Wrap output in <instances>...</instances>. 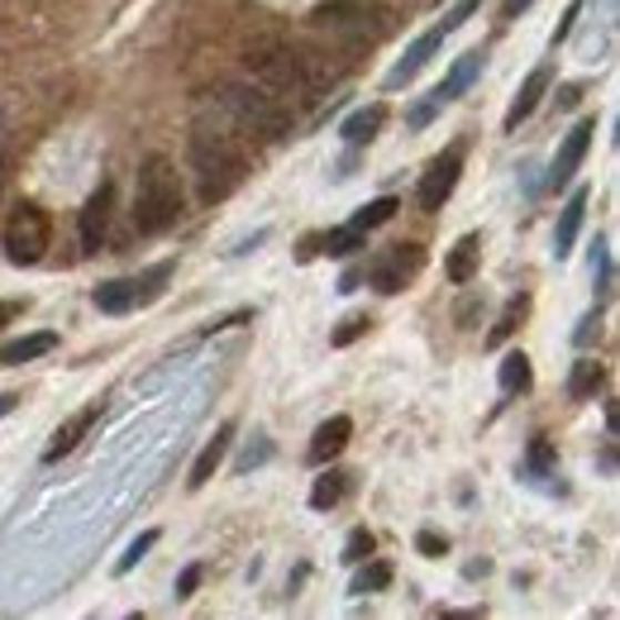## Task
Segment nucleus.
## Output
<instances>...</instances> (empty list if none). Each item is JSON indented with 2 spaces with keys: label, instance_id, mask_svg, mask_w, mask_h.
Wrapping results in <instances>:
<instances>
[{
  "label": "nucleus",
  "instance_id": "obj_13",
  "mask_svg": "<svg viewBox=\"0 0 620 620\" xmlns=\"http://www.w3.org/2000/svg\"><path fill=\"white\" fill-rule=\"evenodd\" d=\"M549 82H553V68H549V62H539V68H530V77H525L520 91H516L511 110H506V130H520V124L535 115L539 101H545V91H549Z\"/></svg>",
  "mask_w": 620,
  "mask_h": 620
},
{
  "label": "nucleus",
  "instance_id": "obj_33",
  "mask_svg": "<svg viewBox=\"0 0 620 620\" xmlns=\"http://www.w3.org/2000/svg\"><path fill=\"white\" fill-rule=\"evenodd\" d=\"M525 472H530V477H553V449H549V439H535V444H530Z\"/></svg>",
  "mask_w": 620,
  "mask_h": 620
},
{
  "label": "nucleus",
  "instance_id": "obj_41",
  "mask_svg": "<svg viewBox=\"0 0 620 620\" xmlns=\"http://www.w3.org/2000/svg\"><path fill=\"white\" fill-rule=\"evenodd\" d=\"M530 6H535V0H506V6H501V20H516V14L530 10Z\"/></svg>",
  "mask_w": 620,
  "mask_h": 620
},
{
  "label": "nucleus",
  "instance_id": "obj_2",
  "mask_svg": "<svg viewBox=\"0 0 620 620\" xmlns=\"http://www.w3.org/2000/svg\"><path fill=\"white\" fill-rule=\"evenodd\" d=\"M182 220V182L172 157L153 153L139 163L134 177V230L139 234H167Z\"/></svg>",
  "mask_w": 620,
  "mask_h": 620
},
{
  "label": "nucleus",
  "instance_id": "obj_20",
  "mask_svg": "<svg viewBox=\"0 0 620 620\" xmlns=\"http://www.w3.org/2000/svg\"><path fill=\"white\" fill-rule=\"evenodd\" d=\"M382 120H387V110H382V105H363V110H354V115L339 124V139L348 143V149H363V143L377 139Z\"/></svg>",
  "mask_w": 620,
  "mask_h": 620
},
{
  "label": "nucleus",
  "instance_id": "obj_42",
  "mask_svg": "<svg viewBox=\"0 0 620 620\" xmlns=\"http://www.w3.org/2000/svg\"><path fill=\"white\" fill-rule=\"evenodd\" d=\"M14 321V306H10V301H0V329H6Z\"/></svg>",
  "mask_w": 620,
  "mask_h": 620
},
{
  "label": "nucleus",
  "instance_id": "obj_10",
  "mask_svg": "<svg viewBox=\"0 0 620 620\" xmlns=\"http://www.w3.org/2000/svg\"><path fill=\"white\" fill-rule=\"evenodd\" d=\"M592 134H597V120H578V124H572V130L563 134L559 153H553V163H549V186H553V191L578 177L582 157H587V149H592Z\"/></svg>",
  "mask_w": 620,
  "mask_h": 620
},
{
  "label": "nucleus",
  "instance_id": "obj_29",
  "mask_svg": "<svg viewBox=\"0 0 620 620\" xmlns=\"http://www.w3.org/2000/svg\"><path fill=\"white\" fill-rule=\"evenodd\" d=\"M267 458H273V439H267V435H258V439H253V444H248L244 454H238V464H234V472H238V477H248L253 468H263Z\"/></svg>",
  "mask_w": 620,
  "mask_h": 620
},
{
  "label": "nucleus",
  "instance_id": "obj_1",
  "mask_svg": "<svg viewBox=\"0 0 620 620\" xmlns=\"http://www.w3.org/2000/svg\"><path fill=\"white\" fill-rule=\"evenodd\" d=\"M244 68L267 95H282V101L311 105L315 91H321V82H315V72H311V58L286 39H253L244 48Z\"/></svg>",
  "mask_w": 620,
  "mask_h": 620
},
{
  "label": "nucleus",
  "instance_id": "obj_35",
  "mask_svg": "<svg viewBox=\"0 0 620 620\" xmlns=\"http://www.w3.org/2000/svg\"><path fill=\"white\" fill-rule=\"evenodd\" d=\"M477 6H482V0H454V6L444 10V20H439V24H444V29H449V34H454V29L464 24V20H468V14H472Z\"/></svg>",
  "mask_w": 620,
  "mask_h": 620
},
{
  "label": "nucleus",
  "instance_id": "obj_34",
  "mask_svg": "<svg viewBox=\"0 0 620 620\" xmlns=\"http://www.w3.org/2000/svg\"><path fill=\"white\" fill-rule=\"evenodd\" d=\"M368 553H373V535L368 530H354L344 539V563H363Z\"/></svg>",
  "mask_w": 620,
  "mask_h": 620
},
{
  "label": "nucleus",
  "instance_id": "obj_40",
  "mask_svg": "<svg viewBox=\"0 0 620 620\" xmlns=\"http://www.w3.org/2000/svg\"><path fill=\"white\" fill-rule=\"evenodd\" d=\"M597 329H601V321H597V315H587V321L578 325V334H572V344H592Z\"/></svg>",
  "mask_w": 620,
  "mask_h": 620
},
{
  "label": "nucleus",
  "instance_id": "obj_12",
  "mask_svg": "<svg viewBox=\"0 0 620 620\" xmlns=\"http://www.w3.org/2000/svg\"><path fill=\"white\" fill-rule=\"evenodd\" d=\"M444 39H449V29H444V24L425 29L420 39H410V43H406V53H402V62H396V68L387 72V87H402V82H410V77H416V72L425 68V62L439 53V43H444Z\"/></svg>",
  "mask_w": 620,
  "mask_h": 620
},
{
  "label": "nucleus",
  "instance_id": "obj_24",
  "mask_svg": "<svg viewBox=\"0 0 620 620\" xmlns=\"http://www.w3.org/2000/svg\"><path fill=\"white\" fill-rule=\"evenodd\" d=\"M601 387H607V368L601 363H592V358H582V363H572V377H568V392L578 396H597Z\"/></svg>",
  "mask_w": 620,
  "mask_h": 620
},
{
  "label": "nucleus",
  "instance_id": "obj_22",
  "mask_svg": "<svg viewBox=\"0 0 620 620\" xmlns=\"http://www.w3.org/2000/svg\"><path fill=\"white\" fill-rule=\"evenodd\" d=\"M344 487H348V477L339 468L321 472V477H315V487H311V506H315V511H334V506L344 501Z\"/></svg>",
  "mask_w": 620,
  "mask_h": 620
},
{
  "label": "nucleus",
  "instance_id": "obj_30",
  "mask_svg": "<svg viewBox=\"0 0 620 620\" xmlns=\"http://www.w3.org/2000/svg\"><path fill=\"white\" fill-rule=\"evenodd\" d=\"M592 277H597V292L611 296V248H607V238H601V234L592 244Z\"/></svg>",
  "mask_w": 620,
  "mask_h": 620
},
{
  "label": "nucleus",
  "instance_id": "obj_27",
  "mask_svg": "<svg viewBox=\"0 0 620 620\" xmlns=\"http://www.w3.org/2000/svg\"><path fill=\"white\" fill-rule=\"evenodd\" d=\"M392 215H396V196H377V201H368V205H358V211H354V220H348V225L368 234V230H377V225H387Z\"/></svg>",
  "mask_w": 620,
  "mask_h": 620
},
{
  "label": "nucleus",
  "instance_id": "obj_19",
  "mask_svg": "<svg viewBox=\"0 0 620 620\" xmlns=\"http://www.w3.org/2000/svg\"><path fill=\"white\" fill-rule=\"evenodd\" d=\"M53 348H58V334L53 329L20 334V339H10L6 348H0V363H6V368H20V363H34L43 354H53Z\"/></svg>",
  "mask_w": 620,
  "mask_h": 620
},
{
  "label": "nucleus",
  "instance_id": "obj_36",
  "mask_svg": "<svg viewBox=\"0 0 620 620\" xmlns=\"http://www.w3.org/2000/svg\"><path fill=\"white\" fill-rule=\"evenodd\" d=\"M416 549H420V553H429V559H439V553H449V539H444V535H435V530H420Z\"/></svg>",
  "mask_w": 620,
  "mask_h": 620
},
{
  "label": "nucleus",
  "instance_id": "obj_23",
  "mask_svg": "<svg viewBox=\"0 0 620 620\" xmlns=\"http://www.w3.org/2000/svg\"><path fill=\"white\" fill-rule=\"evenodd\" d=\"M321 248L329 253V258H354V253L368 248V234L354 230V225H344V230H329L321 234Z\"/></svg>",
  "mask_w": 620,
  "mask_h": 620
},
{
  "label": "nucleus",
  "instance_id": "obj_9",
  "mask_svg": "<svg viewBox=\"0 0 620 620\" xmlns=\"http://www.w3.org/2000/svg\"><path fill=\"white\" fill-rule=\"evenodd\" d=\"M458 177H464V143H454L449 153H439L435 163H429V172L420 177V191H416V201H420V211L425 215H435L444 211V201L454 196V186Z\"/></svg>",
  "mask_w": 620,
  "mask_h": 620
},
{
  "label": "nucleus",
  "instance_id": "obj_6",
  "mask_svg": "<svg viewBox=\"0 0 620 620\" xmlns=\"http://www.w3.org/2000/svg\"><path fill=\"white\" fill-rule=\"evenodd\" d=\"M48 244H53V225H48V215L39 211L34 201H20L6 215V230H0V248H6V258L14 267H34L48 253Z\"/></svg>",
  "mask_w": 620,
  "mask_h": 620
},
{
  "label": "nucleus",
  "instance_id": "obj_4",
  "mask_svg": "<svg viewBox=\"0 0 620 620\" xmlns=\"http://www.w3.org/2000/svg\"><path fill=\"white\" fill-rule=\"evenodd\" d=\"M215 95H220V110H230V115L244 124L253 139H267V143H286V139H292V115H286V105L273 101L263 87H253V82H220Z\"/></svg>",
  "mask_w": 620,
  "mask_h": 620
},
{
  "label": "nucleus",
  "instance_id": "obj_16",
  "mask_svg": "<svg viewBox=\"0 0 620 620\" xmlns=\"http://www.w3.org/2000/svg\"><path fill=\"white\" fill-rule=\"evenodd\" d=\"M230 444H234V420H225V425H220L211 439H205L201 458H196V464H191V482H186V487H205V482H211V477H215V468L225 464Z\"/></svg>",
  "mask_w": 620,
  "mask_h": 620
},
{
  "label": "nucleus",
  "instance_id": "obj_14",
  "mask_svg": "<svg viewBox=\"0 0 620 620\" xmlns=\"http://www.w3.org/2000/svg\"><path fill=\"white\" fill-rule=\"evenodd\" d=\"M95 420H101V406H87V410H77V416L62 420V425L53 429V439H48V449H43V464H58V458H68L77 444L91 435Z\"/></svg>",
  "mask_w": 620,
  "mask_h": 620
},
{
  "label": "nucleus",
  "instance_id": "obj_7",
  "mask_svg": "<svg viewBox=\"0 0 620 620\" xmlns=\"http://www.w3.org/2000/svg\"><path fill=\"white\" fill-rule=\"evenodd\" d=\"M167 277H172V263H157V267H149V273H139V277L101 282L91 292V301H95V311L101 315H130L139 306H149V301H157V292L167 286Z\"/></svg>",
  "mask_w": 620,
  "mask_h": 620
},
{
  "label": "nucleus",
  "instance_id": "obj_43",
  "mask_svg": "<svg viewBox=\"0 0 620 620\" xmlns=\"http://www.w3.org/2000/svg\"><path fill=\"white\" fill-rule=\"evenodd\" d=\"M14 410V396H0V416H10Z\"/></svg>",
  "mask_w": 620,
  "mask_h": 620
},
{
  "label": "nucleus",
  "instance_id": "obj_18",
  "mask_svg": "<svg viewBox=\"0 0 620 620\" xmlns=\"http://www.w3.org/2000/svg\"><path fill=\"white\" fill-rule=\"evenodd\" d=\"M477 258H482V234H464V238H454L449 258H444V273H449L454 286H468L477 273Z\"/></svg>",
  "mask_w": 620,
  "mask_h": 620
},
{
  "label": "nucleus",
  "instance_id": "obj_3",
  "mask_svg": "<svg viewBox=\"0 0 620 620\" xmlns=\"http://www.w3.org/2000/svg\"><path fill=\"white\" fill-rule=\"evenodd\" d=\"M186 163H191V177H196V186H201V201H211V205L234 196V191L244 186V177H248L244 153H238L225 134H211V130L191 134Z\"/></svg>",
  "mask_w": 620,
  "mask_h": 620
},
{
  "label": "nucleus",
  "instance_id": "obj_39",
  "mask_svg": "<svg viewBox=\"0 0 620 620\" xmlns=\"http://www.w3.org/2000/svg\"><path fill=\"white\" fill-rule=\"evenodd\" d=\"M578 101H582V82H563L559 87V110H572Z\"/></svg>",
  "mask_w": 620,
  "mask_h": 620
},
{
  "label": "nucleus",
  "instance_id": "obj_32",
  "mask_svg": "<svg viewBox=\"0 0 620 620\" xmlns=\"http://www.w3.org/2000/svg\"><path fill=\"white\" fill-rule=\"evenodd\" d=\"M368 329H373V321H368V315H348V321L329 334V344H334V348H348L354 339H363V334H368Z\"/></svg>",
  "mask_w": 620,
  "mask_h": 620
},
{
  "label": "nucleus",
  "instance_id": "obj_31",
  "mask_svg": "<svg viewBox=\"0 0 620 620\" xmlns=\"http://www.w3.org/2000/svg\"><path fill=\"white\" fill-rule=\"evenodd\" d=\"M153 545H157V530H143V535L134 539V545L120 553V563H115V572H120V578H124V572H134V568H139V559H143V553H149Z\"/></svg>",
  "mask_w": 620,
  "mask_h": 620
},
{
  "label": "nucleus",
  "instance_id": "obj_5",
  "mask_svg": "<svg viewBox=\"0 0 620 620\" xmlns=\"http://www.w3.org/2000/svg\"><path fill=\"white\" fill-rule=\"evenodd\" d=\"M311 24L325 29L334 39H354V43H373L392 29V14L373 6V0H321L311 10Z\"/></svg>",
  "mask_w": 620,
  "mask_h": 620
},
{
  "label": "nucleus",
  "instance_id": "obj_38",
  "mask_svg": "<svg viewBox=\"0 0 620 620\" xmlns=\"http://www.w3.org/2000/svg\"><path fill=\"white\" fill-rule=\"evenodd\" d=\"M578 14H582V0H572V6L563 10V24H559V29H553V43H563V39L572 34V24H578Z\"/></svg>",
  "mask_w": 620,
  "mask_h": 620
},
{
  "label": "nucleus",
  "instance_id": "obj_15",
  "mask_svg": "<svg viewBox=\"0 0 620 620\" xmlns=\"http://www.w3.org/2000/svg\"><path fill=\"white\" fill-rule=\"evenodd\" d=\"M348 439H354V420H348V416H329L321 429H315V439H311V464L325 468L329 458H339L348 449Z\"/></svg>",
  "mask_w": 620,
  "mask_h": 620
},
{
  "label": "nucleus",
  "instance_id": "obj_25",
  "mask_svg": "<svg viewBox=\"0 0 620 620\" xmlns=\"http://www.w3.org/2000/svg\"><path fill=\"white\" fill-rule=\"evenodd\" d=\"M497 382H501V392H506V396H516V392H530V382H535V373H530V358H525V354H506V358H501V373H497Z\"/></svg>",
  "mask_w": 620,
  "mask_h": 620
},
{
  "label": "nucleus",
  "instance_id": "obj_21",
  "mask_svg": "<svg viewBox=\"0 0 620 620\" xmlns=\"http://www.w3.org/2000/svg\"><path fill=\"white\" fill-rule=\"evenodd\" d=\"M582 215H587V191H572V196H568V205L559 211V230H553V253H559V258H568V248L578 244Z\"/></svg>",
  "mask_w": 620,
  "mask_h": 620
},
{
  "label": "nucleus",
  "instance_id": "obj_11",
  "mask_svg": "<svg viewBox=\"0 0 620 620\" xmlns=\"http://www.w3.org/2000/svg\"><path fill=\"white\" fill-rule=\"evenodd\" d=\"M110 215H115V186L101 182V186L91 191V201L82 205V220H77L87 253H101V248H105V238H110Z\"/></svg>",
  "mask_w": 620,
  "mask_h": 620
},
{
  "label": "nucleus",
  "instance_id": "obj_17",
  "mask_svg": "<svg viewBox=\"0 0 620 620\" xmlns=\"http://www.w3.org/2000/svg\"><path fill=\"white\" fill-rule=\"evenodd\" d=\"M482 53H477V48H472V53H464V58H458L454 62V68H449V77H444V82L435 87V91H429V95H435V101L439 105H454L458 101V95H464L472 82H477V72H482Z\"/></svg>",
  "mask_w": 620,
  "mask_h": 620
},
{
  "label": "nucleus",
  "instance_id": "obj_44",
  "mask_svg": "<svg viewBox=\"0 0 620 620\" xmlns=\"http://www.w3.org/2000/svg\"><path fill=\"white\" fill-rule=\"evenodd\" d=\"M0 186H6V163H0Z\"/></svg>",
  "mask_w": 620,
  "mask_h": 620
},
{
  "label": "nucleus",
  "instance_id": "obj_8",
  "mask_svg": "<svg viewBox=\"0 0 620 620\" xmlns=\"http://www.w3.org/2000/svg\"><path fill=\"white\" fill-rule=\"evenodd\" d=\"M420 267H425L420 244H392L368 263V286L382 296H396V292H406V282H416Z\"/></svg>",
  "mask_w": 620,
  "mask_h": 620
},
{
  "label": "nucleus",
  "instance_id": "obj_28",
  "mask_svg": "<svg viewBox=\"0 0 620 620\" xmlns=\"http://www.w3.org/2000/svg\"><path fill=\"white\" fill-rule=\"evenodd\" d=\"M525 311H530V301H525V296H516V301H511V306H506V311L497 315V325H491V329H487V344H491V348H497V344H506V339H511V334H516V325L525 321Z\"/></svg>",
  "mask_w": 620,
  "mask_h": 620
},
{
  "label": "nucleus",
  "instance_id": "obj_37",
  "mask_svg": "<svg viewBox=\"0 0 620 620\" xmlns=\"http://www.w3.org/2000/svg\"><path fill=\"white\" fill-rule=\"evenodd\" d=\"M196 587H201V563H186V568H182V578H177V601L191 597Z\"/></svg>",
  "mask_w": 620,
  "mask_h": 620
},
{
  "label": "nucleus",
  "instance_id": "obj_26",
  "mask_svg": "<svg viewBox=\"0 0 620 620\" xmlns=\"http://www.w3.org/2000/svg\"><path fill=\"white\" fill-rule=\"evenodd\" d=\"M354 582H348V597H368V592H382V587L392 582V563H354Z\"/></svg>",
  "mask_w": 620,
  "mask_h": 620
}]
</instances>
